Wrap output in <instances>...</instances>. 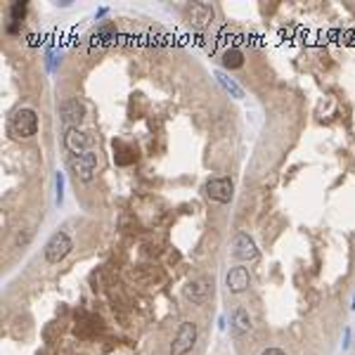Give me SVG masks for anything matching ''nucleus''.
Returning <instances> with one entry per match:
<instances>
[{
    "label": "nucleus",
    "mask_w": 355,
    "mask_h": 355,
    "mask_svg": "<svg viewBox=\"0 0 355 355\" xmlns=\"http://www.w3.org/2000/svg\"><path fill=\"white\" fill-rule=\"evenodd\" d=\"M10 130L15 138H31L38 130V116L34 109H19L10 121Z\"/></svg>",
    "instance_id": "nucleus-1"
},
{
    "label": "nucleus",
    "mask_w": 355,
    "mask_h": 355,
    "mask_svg": "<svg viewBox=\"0 0 355 355\" xmlns=\"http://www.w3.org/2000/svg\"><path fill=\"white\" fill-rule=\"evenodd\" d=\"M261 355H286V353H284L282 348H267V351H263Z\"/></svg>",
    "instance_id": "nucleus-18"
},
{
    "label": "nucleus",
    "mask_w": 355,
    "mask_h": 355,
    "mask_svg": "<svg viewBox=\"0 0 355 355\" xmlns=\"http://www.w3.org/2000/svg\"><path fill=\"white\" fill-rule=\"evenodd\" d=\"M190 17H192V21L196 26H206L209 21H213V7L206 5V2H196L190 10Z\"/></svg>",
    "instance_id": "nucleus-11"
},
{
    "label": "nucleus",
    "mask_w": 355,
    "mask_h": 355,
    "mask_svg": "<svg viewBox=\"0 0 355 355\" xmlns=\"http://www.w3.org/2000/svg\"><path fill=\"white\" fill-rule=\"evenodd\" d=\"M353 308H355V299H353Z\"/></svg>",
    "instance_id": "nucleus-19"
},
{
    "label": "nucleus",
    "mask_w": 355,
    "mask_h": 355,
    "mask_svg": "<svg viewBox=\"0 0 355 355\" xmlns=\"http://www.w3.org/2000/svg\"><path fill=\"white\" fill-rule=\"evenodd\" d=\"M223 64H225L228 69H237V67H242V64H244L242 53H239V50H234V48H230L228 53L223 54Z\"/></svg>",
    "instance_id": "nucleus-15"
},
{
    "label": "nucleus",
    "mask_w": 355,
    "mask_h": 355,
    "mask_svg": "<svg viewBox=\"0 0 355 355\" xmlns=\"http://www.w3.org/2000/svg\"><path fill=\"white\" fill-rule=\"evenodd\" d=\"M213 291V280L211 277H196L192 282L187 284L185 289V296L190 299L192 303H204Z\"/></svg>",
    "instance_id": "nucleus-7"
},
{
    "label": "nucleus",
    "mask_w": 355,
    "mask_h": 355,
    "mask_svg": "<svg viewBox=\"0 0 355 355\" xmlns=\"http://www.w3.org/2000/svg\"><path fill=\"white\" fill-rule=\"evenodd\" d=\"M54 187H57V204L62 206V201H64V173H57L54 176Z\"/></svg>",
    "instance_id": "nucleus-17"
},
{
    "label": "nucleus",
    "mask_w": 355,
    "mask_h": 355,
    "mask_svg": "<svg viewBox=\"0 0 355 355\" xmlns=\"http://www.w3.org/2000/svg\"><path fill=\"white\" fill-rule=\"evenodd\" d=\"M83 105L78 102V100H64L62 105H59V116H62V121L73 128L76 124H81V119H83Z\"/></svg>",
    "instance_id": "nucleus-9"
},
{
    "label": "nucleus",
    "mask_w": 355,
    "mask_h": 355,
    "mask_svg": "<svg viewBox=\"0 0 355 355\" xmlns=\"http://www.w3.org/2000/svg\"><path fill=\"white\" fill-rule=\"evenodd\" d=\"M204 190H206V196L218 204H228L234 195V185H232L230 178H211Z\"/></svg>",
    "instance_id": "nucleus-4"
},
{
    "label": "nucleus",
    "mask_w": 355,
    "mask_h": 355,
    "mask_svg": "<svg viewBox=\"0 0 355 355\" xmlns=\"http://www.w3.org/2000/svg\"><path fill=\"white\" fill-rule=\"evenodd\" d=\"M228 289H230L232 294H242V291H247L248 289V270L247 267H242V266H237V267H232L230 272H228Z\"/></svg>",
    "instance_id": "nucleus-10"
},
{
    "label": "nucleus",
    "mask_w": 355,
    "mask_h": 355,
    "mask_svg": "<svg viewBox=\"0 0 355 355\" xmlns=\"http://www.w3.org/2000/svg\"><path fill=\"white\" fill-rule=\"evenodd\" d=\"M232 327H234L237 334H247V332H251V318H248L247 308L239 305V308L232 310Z\"/></svg>",
    "instance_id": "nucleus-12"
},
{
    "label": "nucleus",
    "mask_w": 355,
    "mask_h": 355,
    "mask_svg": "<svg viewBox=\"0 0 355 355\" xmlns=\"http://www.w3.org/2000/svg\"><path fill=\"white\" fill-rule=\"evenodd\" d=\"M195 341H196V324L195 322H182L176 338H173V343H171V355H187L192 351Z\"/></svg>",
    "instance_id": "nucleus-3"
},
{
    "label": "nucleus",
    "mask_w": 355,
    "mask_h": 355,
    "mask_svg": "<svg viewBox=\"0 0 355 355\" xmlns=\"http://www.w3.org/2000/svg\"><path fill=\"white\" fill-rule=\"evenodd\" d=\"M64 147L69 149L73 157H78V154H86L90 152V138L86 133H81L78 128H67V135H64Z\"/></svg>",
    "instance_id": "nucleus-8"
},
{
    "label": "nucleus",
    "mask_w": 355,
    "mask_h": 355,
    "mask_svg": "<svg viewBox=\"0 0 355 355\" xmlns=\"http://www.w3.org/2000/svg\"><path fill=\"white\" fill-rule=\"evenodd\" d=\"M71 248H73V244H71L69 234L67 232H54L50 237V242L45 244V261L48 263H59V261H64L69 256Z\"/></svg>",
    "instance_id": "nucleus-2"
},
{
    "label": "nucleus",
    "mask_w": 355,
    "mask_h": 355,
    "mask_svg": "<svg viewBox=\"0 0 355 355\" xmlns=\"http://www.w3.org/2000/svg\"><path fill=\"white\" fill-rule=\"evenodd\" d=\"M10 17L15 24H19L21 19L26 17V2L24 0H19V2H12V7H10Z\"/></svg>",
    "instance_id": "nucleus-16"
},
{
    "label": "nucleus",
    "mask_w": 355,
    "mask_h": 355,
    "mask_svg": "<svg viewBox=\"0 0 355 355\" xmlns=\"http://www.w3.org/2000/svg\"><path fill=\"white\" fill-rule=\"evenodd\" d=\"M95 166H97V154L95 152H86V154H78V157L71 159V171H73L76 180H81V182L92 180Z\"/></svg>",
    "instance_id": "nucleus-5"
},
{
    "label": "nucleus",
    "mask_w": 355,
    "mask_h": 355,
    "mask_svg": "<svg viewBox=\"0 0 355 355\" xmlns=\"http://www.w3.org/2000/svg\"><path fill=\"white\" fill-rule=\"evenodd\" d=\"M116 38V29L111 26V24H105V26H100L95 34H92V43L95 45H106V43H111Z\"/></svg>",
    "instance_id": "nucleus-14"
},
{
    "label": "nucleus",
    "mask_w": 355,
    "mask_h": 355,
    "mask_svg": "<svg viewBox=\"0 0 355 355\" xmlns=\"http://www.w3.org/2000/svg\"><path fill=\"white\" fill-rule=\"evenodd\" d=\"M215 78H218V83H220L223 88L228 90V92H230L234 100H242V97H244V90L239 88V86H237V81H234V78H230L225 71H215Z\"/></svg>",
    "instance_id": "nucleus-13"
},
{
    "label": "nucleus",
    "mask_w": 355,
    "mask_h": 355,
    "mask_svg": "<svg viewBox=\"0 0 355 355\" xmlns=\"http://www.w3.org/2000/svg\"><path fill=\"white\" fill-rule=\"evenodd\" d=\"M232 256L237 261H253L258 256V248H256V242L248 237L247 232H239L234 237V244H232Z\"/></svg>",
    "instance_id": "nucleus-6"
}]
</instances>
